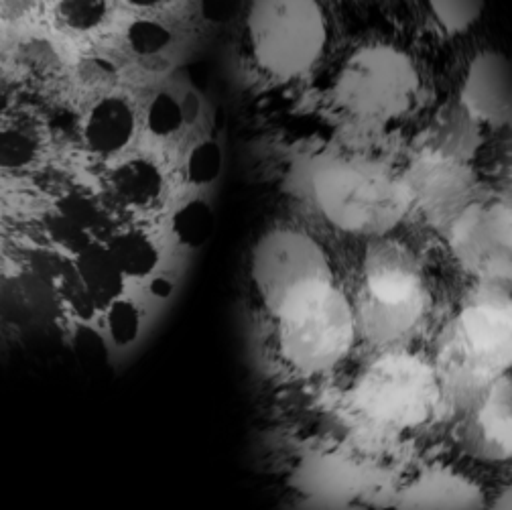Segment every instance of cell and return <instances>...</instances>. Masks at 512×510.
Instances as JSON below:
<instances>
[{"label": "cell", "mask_w": 512, "mask_h": 510, "mask_svg": "<svg viewBox=\"0 0 512 510\" xmlns=\"http://www.w3.org/2000/svg\"><path fill=\"white\" fill-rule=\"evenodd\" d=\"M328 27L317 0H252L248 15L250 53L265 74L293 80L322 57Z\"/></svg>", "instance_id": "obj_1"}, {"label": "cell", "mask_w": 512, "mask_h": 510, "mask_svg": "<svg viewBox=\"0 0 512 510\" xmlns=\"http://www.w3.org/2000/svg\"><path fill=\"white\" fill-rule=\"evenodd\" d=\"M450 358L476 378H492L512 366V311L496 303L466 307L452 328Z\"/></svg>", "instance_id": "obj_8"}, {"label": "cell", "mask_w": 512, "mask_h": 510, "mask_svg": "<svg viewBox=\"0 0 512 510\" xmlns=\"http://www.w3.org/2000/svg\"><path fill=\"white\" fill-rule=\"evenodd\" d=\"M76 273L100 309L108 307L114 299H118L124 283V273L112 259L108 246H100L94 242L86 244L78 252Z\"/></svg>", "instance_id": "obj_11"}, {"label": "cell", "mask_w": 512, "mask_h": 510, "mask_svg": "<svg viewBox=\"0 0 512 510\" xmlns=\"http://www.w3.org/2000/svg\"><path fill=\"white\" fill-rule=\"evenodd\" d=\"M59 293H61L63 301H66V305L70 307V311H72L74 315H78L80 320H84V322H90L92 317L98 313V309H100V307L96 305V301L92 299V295L88 293V289L84 287V283H82V279L78 277L76 269L61 275Z\"/></svg>", "instance_id": "obj_26"}, {"label": "cell", "mask_w": 512, "mask_h": 510, "mask_svg": "<svg viewBox=\"0 0 512 510\" xmlns=\"http://www.w3.org/2000/svg\"><path fill=\"white\" fill-rule=\"evenodd\" d=\"M126 45L139 57H155L163 53L171 45V31L167 25L153 19H139L128 25L126 29Z\"/></svg>", "instance_id": "obj_22"}, {"label": "cell", "mask_w": 512, "mask_h": 510, "mask_svg": "<svg viewBox=\"0 0 512 510\" xmlns=\"http://www.w3.org/2000/svg\"><path fill=\"white\" fill-rule=\"evenodd\" d=\"M106 326L116 344H131L141 330V313L137 305L124 299H114L108 305Z\"/></svg>", "instance_id": "obj_24"}, {"label": "cell", "mask_w": 512, "mask_h": 510, "mask_svg": "<svg viewBox=\"0 0 512 510\" xmlns=\"http://www.w3.org/2000/svg\"><path fill=\"white\" fill-rule=\"evenodd\" d=\"M185 122L181 102L169 94L159 92L151 98L147 108V129L159 139H169L181 131Z\"/></svg>", "instance_id": "obj_23"}, {"label": "cell", "mask_w": 512, "mask_h": 510, "mask_svg": "<svg viewBox=\"0 0 512 510\" xmlns=\"http://www.w3.org/2000/svg\"><path fill=\"white\" fill-rule=\"evenodd\" d=\"M76 350L80 352V356L84 358V362H100L104 358V342L100 340V336L94 330L82 328L76 336Z\"/></svg>", "instance_id": "obj_29"}, {"label": "cell", "mask_w": 512, "mask_h": 510, "mask_svg": "<svg viewBox=\"0 0 512 510\" xmlns=\"http://www.w3.org/2000/svg\"><path fill=\"white\" fill-rule=\"evenodd\" d=\"M484 3L486 0H427V7L447 35H462L482 17Z\"/></svg>", "instance_id": "obj_21"}, {"label": "cell", "mask_w": 512, "mask_h": 510, "mask_svg": "<svg viewBox=\"0 0 512 510\" xmlns=\"http://www.w3.org/2000/svg\"><path fill=\"white\" fill-rule=\"evenodd\" d=\"M11 66L21 78L39 86L57 82L66 72L57 47L43 37L19 41L11 51Z\"/></svg>", "instance_id": "obj_12"}, {"label": "cell", "mask_w": 512, "mask_h": 510, "mask_svg": "<svg viewBox=\"0 0 512 510\" xmlns=\"http://www.w3.org/2000/svg\"><path fill=\"white\" fill-rule=\"evenodd\" d=\"M496 506H502V508H512V486H508V488H506V490L500 494V498H498Z\"/></svg>", "instance_id": "obj_33"}, {"label": "cell", "mask_w": 512, "mask_h": 510, "mask_svg": "<svg viewBox=\"0 0 512 510\" xmlns=\"http://www.w3.org/2000/svg\"><path fill=\"white\" fill-rule=\"evenodd\" d=\"M417 88V72L405 53L389 45H368L344 63L336 96L356 116L391 120L411 108Z\"/></svg>", "instance_id": "obj_3"}, {"label": "cell", "mask_w": 512, "mask_h": 510, "mask_svg": "<svg viewBox=\"0 0 512 510\" xmlns=\"http://www.w3.org/2000/svg\"><path fill=\"white\" fill-rule=\"evenodd\" d=\"M437 401L439 382L435 372L407 354L378 360L356 387V405L366 417L399 429L427 421Z\"/></svg>", "instance_id": "obj_4"}, {"label": "cell", "mask_w": 512, "mask_h": 510, "mask_svg": "<svg viewBox=\"0 0 512 510\" xmlns=\"http://www.w3.org/2000/svg\"><path fill=\"white\" fill-rule=\"evenodd\" d=\"M39 11V0H0V23L23 25Z\"/></svg>", "instance_id": "obj_27"}, {"label": "cell", "mask_w": 512, "mask_h": 510, "mask_svg": "<svg viewBox=\"0 0 512 510\" xmlns=\"http://www.w3.org/2000/svg\"><path fill=\"white\" fill-rule=\"evenodd\" d=\"M110 202L118 210L147 212L161 204L165 194V179L159 167L145 159L133 157L118 163L106 177Z\"/></svg>", "instance_id": "obj_10"}, {"label": "cell", "mask_w": 512, "mask_h": 510, "mask_svg": "<svg viewBox=\"0 0 512 510\" xmlns=\"http://www.w3.org/2000/svg\"><path fill=\"white\" fill-rule=\"evenodd\" d=\"M108 250L124 277H145L159 263L157 244L145 230L139 228L118 232L110 240Z\"/></svg>", "instance_id": "obj_14"}, {"label": "cell", "mask_w": 512, "mask_h": 510, "mask_svg": "<svg viewBox=\"0 0 512 510\" xmlns=\"http://www.w3.org/2000/svg\"><path fill=\"white\" fill-rule=\"evenodd\" d=\"M137 131V114L131 100L108 92L98 96L80 122L84 147L102 159L114 157L128 147Z\"/></svg>", "instance_id": "obj_9"}, {"label": "cell", "mask_w": 512, "mask_h": 510, "mask_svg": "<svg viewBox=\"0 0 512 510\" xmlns=\"http://www.w3.org/2000/svg\"><path fill=\"white\" fill-rule=\"evenodd\" d=\"M411 506H468L474 498V492L456 478H447L441 474L419 482L409 494Z\"/></svg>", "instance_id": "obj_18"}, {"label": "cell", "mask_w": 512, "mask_h": 510, "mask_svg": "<svg viewBox=\"0 0 512 510\" xmlns=\"http://www.w3.org/2000/svg\"><path fill=\"white\" fill-rule=\"evenodd\" d=\"M128 7H135V9H157L167 0H124Z\"/></svg>", "instance_id": "obj_32"}, {"label": "cell", "mask_w": 512, "mask_h": 510, "mask_svg": "<svg viewBox=\"0 0 512 510\" xmlns=\"http://www.w3.org/2000/svg\"><path fill=\"white\" fill-rule=\"evenodd\" d=\"M482 448L492 458H512V405H488L476 423Z\"/></svg>", "instance_id": "obj_16"}, {"label": "cell", "mask_w": 512, "mask_h": 510, "mask_svg": "<svg viewBox=\"0 0 512 510\" xmlns=\"http://www.w3.org/2000/svg\"><path fill=\"white\" fill-rule=\"evenodd\" d=\"M120 70L118 63H114L106 55H86L82 57L74 68L76 86L92 96H104L112 92L118 84Z\"/></svg>", "instance_id": "obj_20"}, {"label": "cell", "mask_w": 512, "mask_h": 510, "mask_svg": "<svg viewBox=\"0 0 512 510\" xmlns=\"http://www.w3.org/2000/svg\"><path fill=\"white\" fill-rule=\"evenodd\" d=\"M425 309L419 273L397 254H382L366 271L362 322L376 340H395L409 332Z\"/></svg>", "instance_id": "obj_6"}, {"label": "cell", "mask_w": 512, "mask_h": 510, "mask_svg": "<svg viewBox=\"0 0 512 510\" xmlns=\"http://www.w3.org/2000/svg\"><path fill=\"white\" fill-rule=\"evenodd\" d=\"M187 179L196 185L212 183L222 171V149L214 141H204L189 153L185 163Z\"/></svg>", "instance_id": "obj_25"}, {"label": "cell", "mask_w": 512, "mask_h": 510, "mask_svg": "<svg viewBox=\"0 0 512 510\" xmlns=\"http://www.w3.org/2000/svg\"><path fill=\"white\" fill-rule=\"evenodd\" d=\"M279 348L301 370L336 366L350 350L356 320L346 297L328 285L277 315Z\"/></svg>", "instance_id": "obj_2"}, {"label": "cell", "mask_w": 512, "mask_h": 510, "mask_svg": "<svg viewBox=\"0 0 512 510\" xmlns=\"http://www.w3.org/2000/svg\"><path fill=\"white\" fill-rule=\"evenodd\" d=\"M198 7L208 23L224 25L240 11V0H198Z\"/></svg>", "instance_id": "obj_28"}, {"label": "cell", "mask_w": 512, "mask_h": 510, "mask_svg": "<svg viewBox=\"0 0 512 510\" xmlns=\"http://www.w3.org/2000/svg\"><path fill=\"white\" fill-rule=\"evenodd\" d=\"M252 277L275 317L307 295L334 285L324 250L309 236L291 230L261 240L254 250Z\"/></svg>", "instance_id": "obj_5"}, {"label": "cell", "mask_w": 512, "mask_h": 510, "mask_svg": "<svg viewBox=\"0 0 512 510\" xmlns=\"http://www.w3.org/2000/svg\"><path fill=\"white\" fill-rule=\"evenodd\" d=\"M108 13V0H51L53 23L63 33H92L106 21Z\"/></svg>", "instance_id": "obj_15"}, {"label": "cell", "mask_w": 512, "mask_h": 510, "mask_svg": "<svg viewBox=\"0 0 512 510\" xmlns=\"http://www.w3.org/2000/svg\"><path fill=\"white\" fill-rule=\"evenodd\" d=\"M39 137L35 126L11 122L0 126V167L21 169L35 161Z\"/></svg>", "instance_id": "obj_17"}, {"label": "cell", "mask_w": 512, "mask_h": 510, "mask_svg": "<svg viewBox=\"0 0 512 510\" xmlns=\"http://www.w3.org/2000/svg\"><path fill=\"white\" fill-rule=\"evenodd\" d=\"M512 88L510 63L504 57L486 55L476 61L468 80V96L480 110H494L506 102L508 90Z\"/></svg>", "instance_id": "obj_13"}, {"label": "cell", "mask_w": 512, "mask_h": 510, "mask_svg": "<svg viewBox=\"0 0 512 510\" xmlns=\"http://www.w3.org/2000/svg\"><path fill=\"white\" fill-rule=\"evenodd\" d=\"M315 187L326 216L348 230L378 228L399 210L395 185L368 171L326 169L317 177Z\"/></svg>", "instance_id": "obj_7"}, {"label": "cell", "mask_w": 512, "mask_h": 510, "mask_svg": "<svg viewBox=\"0 0 512 510\" xmlns=\"http://www.w3.org/2000/svg\"><path fill=\"white\" fill-rule=\"evenodd\" d=\"M212 226H214V214L210 206L202 200L187 202L173 216V234L181 244L189 248L202 246L210 238Z\"/></svg>", "instance_id": "obj_19"}, {"label": "cell", "mask_w": 512, "mask_h": 510, "mask_svg": "<svg viewBox=\"0 0 512 510\" xmlns=\"http://www.w3.org/2000/svg\"><path fill=\"white\" fill-rule=\"evenodd\" d=\"M171 291H173V283H171L169 279H165V277H159V279H155V281L151 283V293H153L155 297H159V299L169 297Z\"/></svg>", "instance_id": "obj_31"}, {"label": "cell", "mask_w": 512, "mask_h": 510, "mask_svg": "<svg viewBox=\"0 0 512 510\" xmlns=\"http://www.w3.org/2000/svg\"><path fill=\"white\" fill-rule=\"evenodd\" d=\"M181 110H183V116H185V122L194 120L200 112V100L194 96V94H187L183 100H181Z\"/></svg>", "instance_id": "obj_30"}]
</instances>
